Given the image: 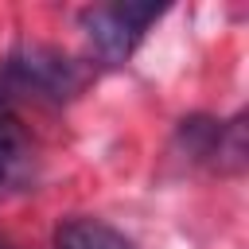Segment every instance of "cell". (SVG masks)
<instances>
[{"mask_svg": "<svg viewBox=\"0 0 249 249\" xmlns=\"http://www.w3.org/2000/svg\"><path fill=\"white\" fill-rule=\"evenodd\" d=\"M89 82V70L54 51V47H16L4 62H0V93L12 101V97H35V101H51V105H62L70 97H78Z\"/></svg>", "mask_w": 249, "mask_h": 249, "instance_id": "obj_1", "label": "cell"}, {"mask_svg": "<svg viewBox=\"0 0 249 249\" xmlns=\"http://www.w3.org/2000/svg\"><path fill=\"white\" fill-rule=\"evenodd\" d=\"M163 4H140V0H113V4H89L82 8L78 23L93 47V54L109 66L128 62V54L140 47L148 27L163 16Z\"/></svg>", "mask_w": 249, "mask_h": 249, "instance_id": "obj_2", "label": "cell"}, {"mask_svg": "<svg viewBox=\"0 0 249 249\" xmlns=\"http://www.w3.org/2000/svg\"><path fill=\"white\" fill-rule=\"evenodd\" d=\"M175 144L191 163H202L210 171L233 175L245 167V121L241 117H230V121L187 117V121H179Z\"/></svg>", "mask_w": 249, "mask_h": 249, "instance_id": "obj_3", "label": "cell"}, {"mask_svg": "<svg viewBox=\"0 0 249 249\" xmlns=\"http://www.w3.org/2000/svg\"><path fill=\"white\" fill-rule=\"evenodd\" d=\"M54 249H132V241L101 222V218H86V214H74V218H62L58 230H54Z\"/></svg>", "mask_w": 249, "mask_h": 249, "instance_id": "obj_4", "label": "cell"}, {"mask_svg": "<svg viewBox=\"0 0 249 249\" xmlns=\"http://www.w3.org/2000/svg\"><path fill=\"white\" fill-rule=\"evenodd\" d=\"M23 152H27V136H23V128H19V117H16L12 101L0 93V187H4V183L12 179V171L19 167Z\"/></svg>", "mask_w": 249, "mask_h": 249, "instance_id": "obj_5", "label": "cell"}, {"mask_svg": "<svg viewBox=\"0 0 249 249\" xmlns=\"http://www.w3.org/2000/svg\"><path fill=\"white\" fill-rule=\"evenodd\" d=\"M0 249H8V245H0Z\"/></svg>", "mask_w": 249, "mask_h": 249, "instance_id": "obj_6", "label": "cell"}]
</instances>
